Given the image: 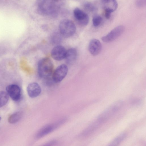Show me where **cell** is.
Instances as JSON below:
<instances>
[{"instance_id": "obj_2", "label": "cell", "mask_w": 146, "mask_h": 146, "mask_svg": "<svg viewBox=\"0 0 146 146\" xmlns=\"http://www.w3.org/2000/svg\"><path fill=\"white\" fill-rule=\"evenodd\" d=\"M123 103L121 100L116 102L103 111L97 118L103 123L119 110L123 107Z\"/></svg>"}, {"instance_id": "obj_3", "label": "cell", "mask_w": 146, "mask_h": 146, "mask_svg": "<svg viewBox=\"0 0 146 146\" xmlns=\"http://www.w3.org/2000/svg\"><path fill=\"white\" fill-rule=\"evenodd\" d=\"M60 33L63 36L69 37L75 33L76 27L74 23L69 19H65L60 22L59 25Z\"/></svg>"}, {"instance_id": "obj_19", "label": "cell", "mask_w": 146, "mask_h": 146, "mask_svg": "<svg viewBox=\"0 0 146 146\" xmlns=\"http://www.w3.org/2000/svg\"><path fill=\"white\" fill-rule=\"evenodd\" d=\"M136 3L138 6L142 7L145 5L146 0H137Z\"/></svg>"}, {"instance_id": "obj_5", "label": "cell", "mask_w": 146, "mask_h": 146, "mask_svg": "<svg viewBox=\"0 0 146 146\" xmlns=\"http://www.w3.org/2000/svg\"><path fill=\"white\" fill-rule=\"evenodd\" d=\"M68 71L67 66L62 64L58 66L54 70L52 75L53 81L56 83L61 81L65 77Z\"/></svg>"}, {"instance_id": "obj_12", "label": "cell", "mask_w": 146, "mask_h": 146, "mask_svg": "<svg viewBox=\"0 0 146 146\" xmlns=\"http://www.w3.org/2000/svg\"><path fill=\"white\" fill-rule=\"evenodd\" d=\"M77 56V51L76 49L74 48H72L66 50L64 59L68 64H70L74 62Z\"/></svg>"}, {"instance_id": "obj_10", "label": "cell", "mask_w": 146, "mask_h": 146, "mask_svg": "<svg viewBox=\"0 0 146 146\" xmlns=\"http://www.w3.org/2000/svg\"><path fill=\"white\" fill-rule=\"evenodd\" d=\"M27 91L29 97L34 98L40 95L41 92V89L37 83L33 82L28 85L27 87Z\"/></svg>"}, {"instance_id": "obj_11", "label": "cell", "mask_w": 146, "mask_h": 146, "mask_svg": "<svg viewBox=\"0 0 146 146\" xmlns=\"http://www.w3.org/2000/svg\"><path fill=\"white\" fill-rule=\"evenodd\" d=\"M102 5L105 11L111 13L117 8V3L115 0H102Z\"/></svg>"}, {"instance_id": "obj_7", "label": "cell", "mask_w": 146, "mask_h": 146, "mask_svg": "<svg viewBox=\"0 0 146 146\" xmlns=\"http://www.w3.org/2000/svg\"><path fill=\"white\" fill-rule=\"evenodd\" d=\"M74 17L78 23L80 25L85 26L89 21L88 15L78 8H75L73 11Z\"/></svg>"}, {"instance_id": "obj_15", "label": "cell", "mask_w": 146, "mask_h": 146, "mask_svg": "<svg viewBox=\"0 0 146 146\" xmlns=\"http://www.w3.org/2000/svg\"><path fill=\"white\" fill-rule=\"evenodd\" d=\"M126 134L122 133L116 137L108 145V146H117L122 142L125 138Z\"/></svg>"}, {"instance_id": "obj_13", "label": "cell", "mask_w": 146, "mask_h": 146, "mask_svg": "<svg viewBox=\"0 0 146 146\" xmlns=\"http://www.w3.org/2000/svg\"><path fill=\"white\" fill-rule=\"evenodd\" d=\"M103 123L96 118L84 132L85 135H88L96 130Z\"/></svg>"}, {"instance_id": "obj_16", "label": "cell", "mask_w": 146, "mask_h": 146, "mask_svg": "<svg viewBox=\"0 0 146 146\" xmlns=\"http://www.w3.org/2000/svg\"><path fill=\"white\" fill-rule=\"evenodd\" d=\"M22 116V113L21 111L16 112L11 115L9 117L8 121L10 123L13 124L17 123L21 119Z\"/></svg>"}, {"instance_id": "obj_8", "label": "cell", "mask_w": 146, "mask_h": 146, "mask_svg": "<svg viewBox=\"0 0 146 146\" xmlns=\"http://www.w3.org/2000/svg\"><path fill=\"white\" fill-rule=\"evenodd\" d=\"M66 50L65 48L61 45H57L52 49L51 54L52 58L55 60H61L64 59Z\"/></svg>"}, {"instance_id": "obj_6", "label": "cell", "mask_w": 146, "mask_h": 146, "mask_svg": "<svg viewBox=\"0 0 146 146\" xmlns=\"http://www.w3.org/2000/svg\"><path fill=\"white\" fill-rule=\"evenodd\" d=\"M8 95L14 101H18L21 96V89L19 86L16 84H11L7 86L6 88Z\"/></svg>"}, {"instance_id": "obj_21", "label": "cell", "mask_w": 146, "mask_h": 146, "mask_svg": "<svg viewBox=\"0 0 146 146\" xmlns=\"http://www.w3.org/2000/svg\"><path fill=\"white\" fill-rule=\"evenodd\" d=\"M111 13L108 11H105V16L106 19H109L110 18L111 16Z\"/></svg>"}, {"instance_id": "obj_1", "label": "cell", "mask_w": 146, "mask_h": 146, "mask_svg": "<svg viewBox=\"0 0 146 146\" xmlns=\"http://www.w3.org/2000/svg\"><path fill=\"white\" fill-rule=\"evenodd\" d=\"M54 68L53 64L48 58L40 60L38 64V71L39 76L43 78H47L52 74Z\"/></svg>"}, {"instance_id": "obj_14", "label": "cell", "mask_w": 146, "mask_h": 146, "mask_svg": "<svg viewBox=\"0 0 146 146\" xmlns=\"http://www.w3.org/2000/svg\"><path fill=\"white\" fill-rule=\"evenodd\" d=\"M55 125H50L42 128L38 133L37 137L40 138L48 134L52 131L56 127Z\"/></svg>"}, {"instance_id": "obj_17", "label": "cell", "mask_w": 146, "mask_h": 146, "mask_svg": "<svg viewBox=\"0 0 146 146\" xmlns=\"http://www.w3.org/2000/svg\"><path fill=\"white\" fill-rule=\"evenodd\" d=\"M9 99V96L7 92L0 91V108L3 107L7 103Z\"/></svg>"}, {"instance_id": "obj_4", "label": "cell", "mask_w": 146, "mask_h": 146, "mask_svg": "<svg viewBox=\"0 0 146 146\" xmlns=\"http://www.w3.org/2000/svg\"><path fill=\"white\" fill-rule=\"evenodd\" d=\"M125 27L123 25L118 26L111 31L106 35L102 37V40L105 42H112L119 37L124 32Z\"/></svg>"}, {"instance_id": "obj_20", "label": "cell", "mask_w": 146, "mask_h": 146, "mask_svg": "<svg viewBox=\"0 0 146 146\" xmlns=\"http://www.w3.org/2000/svg\"><path fill=\"white\" fill-rule=\"evenodd\" d=\"M86 7L88 10H92L93 9V7L90 4H87L86 5Z\"/></svg>"}, {"instance_id": "obj_18", "label": "cell", "mask_w": 146, "mask_h": 146, "mask_svg": "<svg viewBox=\"0 0 146 146\" xmlns=\"http://www.w3.org/2000/svg\"><path fill=\"white\" fill-rule=\"evenodd\" d=\"M102 20V17L99 15L95 16L92 20L93 24L95 27L98 26L101 23Z\"/></svg>"}, {"instance_id": "obj_9", "label": "cell", "mask_w": 146, "mask_h": 146, "mask_svg": "<svg viewBox=\"0 0 146 146\" xmlns=\"http://www.w3.org/2000/svg\"><path fill=\"white\" fill-rule=\"evenodd\" d=\"M88 49L91 54L94 56H96L100 53L102 50V44L98 40L93 39L90 42Z\"/></svg>"}]
</instances>
